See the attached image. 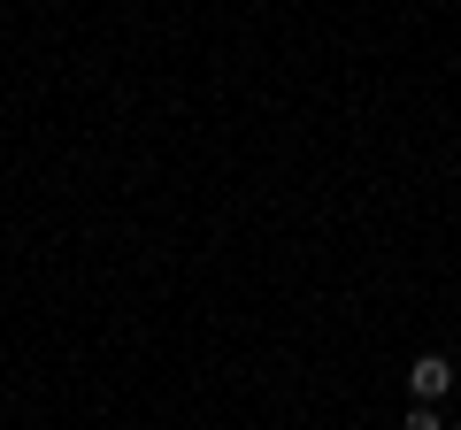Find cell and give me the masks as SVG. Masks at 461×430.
Listing matches in <instances>:
<instances>
[{
    "label": "cell",
    "mask_w": 461,
    "mask_h": 430,
    "mask_svg": "<svg viewBox=\"0 0 461 430\" xmlns=\"http://www.w3.org/2000/svg\"><path fill=\"white\" fill-rule=\"evenodd\" d=\"M408 392H415V399H446V392H454V362H446V354H415Z\"/></svg>",
    "instance_id": "1"
},
{
    "label": "cell",
    "mask_w": 461,
    "mask_h": 430,
    "mask_svg": "<svg viewBox=\"0 0 461 430\" xmlns=\"http://www.w3.org/2000/svg\"><path fill=\"white\" fill-rule=\"evenodd\" d=\"M408 430H446V423H438V408H430V399H415V408H408Z\"/></svg>",
    "instance_id": "2"
},
{
    "label": "cell",
    "mask_w": 461,
    "mask_h": 430,
    "mask_svg": "<svg viewBox=\"0 0 461 430\" xmlns=\"http://www.w3.org/2000/svg\"><path fill=\"white\" fill-rule=\"evenodd\" d=\"M446 430H461V423H446Z\"/></svg>",
    "instance_id": "3"
}]
</instances>
